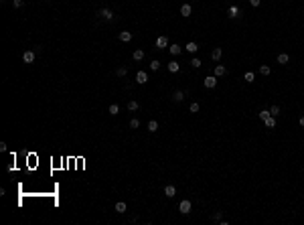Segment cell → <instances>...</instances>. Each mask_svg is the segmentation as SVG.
I'll list each match as a JSON object with an SVG mask.
<instances>
[{"instance_id":"277c9868","label":"cell","mask_w":304,"mask_h":225,"mask_svg":"<svg viewBox=\"0 0 304 225\" xmlns=\"http://www.w3.org/2000/svg\"><path fill=\"white\" fill-rule=\"evenodd\" d=\"M136 81L140 83V85H144V83L148 81V73H146V71H138V73H136Z\"/></svg>"},{"instance_id":"4dcf8cb0","label":"cell","mask_w":304,"mask_h":225,"mask_svg":"<svg viewBox=\"0 0 304 225\" xmlns=\"http://www.w3.org/2000/svg\"><path fill=\"white\" fill-rule=\"evenodd\" d=\"M158 67H160V63H158V61H152V63H150V69H152V71H158Z\"/></svg>"},{"instance_id":"9a60e30c","label":"cell","mask_w":304,"mask_h":225,"mask_svg":"<svg viewBox=\"0 0 304 225\" xmlns=\"http://www.w3.org/2000/svg\"><path fill=\"white\" fill-rule=\"evenodd\" d=\"M227 73V69H225V65H217L215 67V77H221V75Z\"/></svg>"},{"instance_id":"ffe728a7","label":"cell","mask_w":304,"mask_h":225,"mask_svg":"<svg viewBox=\"0 0 304 225\" xmlns=\"http://www.w3.org/2000/svg\"><path fill=\"white\" fill-rule=\"evenodd\" d=\"M116 75H118V77H126V75H128V67H118L116 69Z\"/></svg>"},{"instance_id":"484cf974","label":"cell","mask_w":304,"mask_h":225,"mask_svg":"<svg viewBox=\"0 0 304 225\" xmlns=\"http://www.w3.org/2000/svg\"><path fill=\"white\" fill-rule=\"evenodd\" d=\"M270 114H272L274 118H276L278 114H280V106H272V108H270Z\"/></svg>"},{"instance_id":"1f68e13d","label":"cell","mask_w":304,"mask_h":225,"mask_svg":"<svg viewBox=\"0 0 304 225\" xmlns=\"http://www.w3.org/2000/svg\"><path fill=\"white\" fill-rule=\"evenodd\" d=\"M250 4H251V6H253V8H257V6H260V4H262V0H250Z\"/></svg>"},{"instance_id":"4fadbf2b","label":"cell","mask_w":304,"mask_h":225,"mask_svg":"<svg viewBox=\"0 0 304 225\" xmlns=\"http://www.w3.org/2000/svg\"><path fill=\"white\" fill-rule=\"evenodd\" d=\"M185 49H187L189 53H197V51H199V45H197V43H193V41H189Z\"/></svg>"},{"instance_id":"f546056e","label":"cell","mask_w":304,"mask_h":225,"mask_svg":"<svg viewBox=\"0 0 304 225\" xmlns=\"http://www.w3.org/2000/svg\"><path fill=\"white\" fill-rule=\"evenodd\" d=\"M22 4H25L22 0H12V6L14 8H22Z\"/></svg>"},{"instance_id":"7402d4cb","label":"cell","mask_w":304,"mask_h":225,"mask_svg":"<svg viewBox=\"0 0 304 225\" xmlns=\"http://www.w3.org/2000/svg\"><path fill=\"white\" fill-rule=\"evenodd\" d=\"M263 124H266L268 128H274V126H276V118H274V116H270L268 120H263Z\"/></svg>"},{"instance_id":"ac0fdd59","label":"cell","mask_w":304,"mask_h":225,"mask_svg":"<svg viewBox=\"0 0 304 225\" xmlns=\"http://www.w3.org/2000/svg\"><path fill=\"white\" fill-rule=\"evenodd\" d=\"M118 114H120V106H118V103H112V106H110V116H118Z\"/></svg>"},{"instance_id":"2e32d148","label":"cell","mask_w":304,"mask_h":225,"mask_svg":"<svg viewBox=\"0 0 304 225\" xmlns=\"http://www.w3.org/2000/svg\"><path fill=\"white\" fill-rule=\"evenodd\" d=\"M132 57H134V61H142V59H144V51H142V49H136Z\"/></svg>"},{"instance_id":"4316f807","label":"cell","mask_w":304,"mask_h":225,"mask_svg":"<svg viewBox=\"0 0 304 225\" xmlns=\"http://www.w3.org/2000/svg\"><path fill=\"white\" fill-rule=\"evenodd\" d=\"M191 65H193L195 69H199V67H201V59H197V57H195V59H191Z\"/></svg>"},{"instance_id":"5b68a950","label":"cell","mask_w":304,"mask_h":225,"mask_svg":"<svg viewBox=\"0 0 304 225\" xmlns=\"http://www.w3.org/2000/svg\"><path fill=\"white\" fill-rule=\"evenodd\" d=\"M168 47V39L166 37H158L156 39V49H166Z\"/></svg>"},{"instance_id":"8992f818","label":"cell","mask_w":304,"mask_h":225,"mask_svg":"<svg viewBox=\"0 0 304 225\" xmlns=\"http://www.w3.org/2000/svg\"><path fill=\"white\" fill-rule=\"evenodd\" d=\"M118 39H120L122 43H130V41H132V33H128V31H122V33L118 34Z\"/></svg>"},{"instance_id":"e0dca14e","label":"cell","mask_w":304,"mask_h":225,"mask_svg":"<svg viewBox=\"0 0 304 225\" xmlns=\"http://www.w3.org/2000/svg\"><path fill=\"white\" fill-rule=\"evenodd\" d=\"M172 99H175V102H182V99H185V91H181V89L175 91V93H172Z\"/></svg>"},{"instance_id":"603a6c76","label":"cell","mask_w":304,"mask_h":225,"mask_svg":"<svg viewBox=\"0 0 304 225\" xmlns=\"http://www.w3.org/2000/svg\"><path fill=\"white\" fill-rule=\"evenodd\" d=\"M260 73H262V75H270L272 73L270 65H262V67H260Z\"/></svg>"},{"instance_id":"5bb4252c","label":"cell","mask_w":304,"mask_h":225,"mask_svg":"<svg viewBox=\"0 0 304 225\" xmlns=\"http://www.w3.org/2000/svg\"><path fill=\"white\" fill-rule=\"evenodd\" d=\"M114 209H116V213H126V203H124V201H118Z\"/></svg>"},{"instance_id":"6da1fadb","label":"cell","mask_w":304,"mask_h":225,"mask_svg":"<svg viewBox=\"0 0 304 225\" xmlns=\"http://www.w3.org/2000/svg\"><path fill=\"white\" fill-rule=\"evenodd\" d=\"M178 211H181L182 215H189V213H191V201H189V199L181 201V205H178Z\"/></svg>"},{"instance_id":"9c48e42d","label":"cell","mask_w":304,"mask_h":225,"mask_svg":"<svg viewBox=\"0 0 304 225\" xmlns=\"http://www.w3.org/2000/svg\"><path fill=\"white\" fill-rule=\"evenodd\" d=\"M191 12H193V6H191L189 2L181 6V14H182V16H191Z\"/></svg>"},{"instance_id":"f1b7e54d","label":"cell","mask_w":304,"mask_h":225,"mask_svg":"<svg viewBox=\"0 0 304 225\" xmlns=\"http://www.w3.org/2000/svg\"><path fill=\"white\" fill-rule=\"evenodd\" d=\"M138 126H140V122H138L136 118H134V120H130V128H132V130H136Z\"/></svg>"},{"instance_id":"7c38bea8","label":"cell","mask_w":304,"mask_h":225,"mask_svg":"<svg viewBox=\"0 0 304 225\" xmlns=\"http://www.w3.org/2000/svg\"><path fill=\"white\" fill-rule=\"evenodd\" d=\"M288 61H290V55L288 53H280L278 55V63H280V65H286Z\"/></svg>"},{"instance_id":"d6986e66","label":"cell","mask_w":304,"mask_h":225,"mask_svg":"<svg viewBox=\"0 0 304 225\" xmlns=\"http://www.w3.org/2000/svg\"><path fill=\"white\" fill-rule=\"evenodd\" d=\"M178 69H181V65H178L176 61H170V63H168V71H170V73H176Z\"/></svg>"},{"instance_id":"44dd1931","label":"cell","mask_w":304,"mask_h":225,"mask_svg":"<svg viewBox=\"0 0 304 225\" xmlns=\"http://www.w3.org/2000/svg\"><path fill=\"white\" fill-rule=\"evenodd\" d=\"M156 130H158V122H156V120H150L148 122V132H156Z\"/></svg>"},{"instance_id":"cb8c5ba5","label":"cell","mask_w":304,"mask_h":225,"mask_svg":"<svg viewBox=\"0 0 304 225\" xmlns=\"http://www.w3.org/2000/svg\"><path fill=\"white\" fill-rule=\"evenodd\" d=\"M138 108H140V106H138V102H134V99H132V102H128V109H130V112H136Z\"/></svg>"},{"instance_id":"836d02e7","label":"cell","mask_w":304,"mask_h":225,"mask_svg":"<svg viewBox=\"0 0 304 225\" xmlns=\"http://www.w3.org/2000/svg\"><path fill=\"white\" fill-rule=\"evenodd\" d=\"M298 124H300V126H302V128H304V116H300V120H298Z\"/></svg>"},{"instance_id":"8fae6325","label":"cell","mask_w":304,"mask_h":225,"mask_svg":"<svg viewBox=\"0 0 304 225\" xmlns=\"http://www.w3.org/2000/svg\"><path fill=\"white\" fill-rule=\"evenodd\" d=\"M221 57H223V49H219V47L213 49V53H211V59H213V61H219Z\"/></svg>"},{"instance_id":"52a82bcc","label":"cell","mask_w":304,"mask_h":225,"mask_svg":"<svg viewBox=\"0 0 304 225\" xmlns=\"http://www.w3.org/2000/svg\"><path fill=\"white\" fill-rule=\"evenodd\" d=\"M100 16H103L106 21H112V18H114V12H112L110 8H101V10H100Z\"/></svg>"},{"instance_id":"7a4b0ae2","label":"cell","mask_w":304,"mask_h":225,"mask_svg":"<svg viewBox=\"0 0 304 225\" xmlns=\"http://www.w3.org/2000/svg\"><path fill=\"white\" fill-rule=\"evenodd\" d=\"M203 85H205L207 89H213V87L217 85V77H215V75H209V77H205V81H203Z\"/></svg>"},{"instance_id":"3957f363","label":"cell","mask_w":304,"mask_h":225,"mask_svg":"<svg viewBox=\"0 0 304 225\" xmlns=\"http://www.w3.org/2000/svg\"><path fill=\"white\" fill-rule=\"evenodd\" d=\"M34 57H37V55H34V51H31V49H28V51H25V53H22V61L27 63V65H31V63L34 61Z\"/></svg>"},{"instance_id":"83f0119b","label":"cell","mask_w":304,"mask_h":225,"mask_svg":"<svg viewBox=\"0 0 304 225\" xmlns=\"http://www.w3.org/2000/svg\"><path fill=\"white\" fill-rule=\"evenodd\" d=\"M199 108H201V106H199V103H197V102H193V103H191V112H193V114H197V112H199Z\"/></svg>"},{"instance_id":"d4e9b609","label":"cell","mask_w":304,"mask_h":225,"mask_svg":"<svg viewBox=\"0 0 304 225\" xmlns=\"http://www.w3.org/2000/svg\"><path fill=\"white\" fill-rule=\"evenodd\" d=\"M270 116H272V114H270V109H262V112H260V118H262V120H268Z\"/></svg>"},{"instance_id":"30bf717a","label":"cell","mask_w":304,"mask_h":225,"mask_svg":"<svg viewBox=\"0 0 304 225\" xmlns=\"http://www.w3.org/2000/svg\"><path fill=\"white\" fill-rule=\"evenodd\" d=\"M164 195H166V197H175L176 195L175 184H166V187H164Z\"/></svg>"},{"instance_id":"ba28073f","label":"cell","mask_w":304,"mask_h":225,"mask_svg":"<svg viewBox=\"0 0 304 225\" xmlns=\"http://www.w3.org/2000/svg\"><path fill=\"white\" fill-rule=\"evenodd\" d=\"M181 51H182V47H181V45H176V43L168 47V53L172 55V57H176V55H181Z\"/></svg>"},{"instance_id":"d6a6232c","label":"cell","mask_w":304,"mask_h":225,"mask_svg":"<svg viewBox=\"0 0 304 225\" xmlns=\"http://www.w3.org/2000/svg\"><path fill=\"white\" fill-rule=\"evenodd\" d=\"M245 81H253V73H245Z\"/></svg>"}]
</instances>
